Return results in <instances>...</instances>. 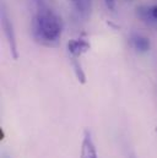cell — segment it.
I'll use <instances>...</instances> for the list:
<instances>
[{"label": "cell", "instance_id": "6da1fadb", "mask_svg": "<svg viewBox=\"0 0 157 158\" xmlns=\"http://www.w3.org/2000/svg\"><path fill=\"white\" fill-rule=\"evenodd\" d=\"M32 33L43 45H57L63 33L62 19L50 9H39L32 20Z\"/></svg>", "mask_w": 157, "mask_h": 158}, {"label": "cell", "instance_id": "9c48e42d", "mask_svg": "<svg viewBox=\"0 0 157 158\" xmlns=\"http://www.w3.org/2000/svg\"><path fill=\"white\" fill-rule=\"evenodd\" d=\"M70 1H73V2H82V1H85V0H70Z\"/></svg>", "mask_w": 157, "mask_h": 158}, {"label": "cell", "instance_id": "8fae6325", "mask_svg": "<svg viewBox=\"0 0 157 158\" xmlns=\"http://www.w3.org/2000/svg\"><path fill=\"white\" fill-rule=\"evenodd\" d=\"M130 158H135V157H134V156H131V157H130Z\"/></svg>", "mask_w": 157, "mask_h": 158}, {"label": "cell", "instance_id": "52a82bcc", "mask_svg": "<svg viewBox=\"0 0 157 158\" xmlns=\"http://www.w3.org/2000/svg\"><path fill=\"white\" fill-rule=\"evenodd\" d=\"M73 68H74V71H75V75L78 77V82L80 83H85L86 82V75H85V73H83L80 63L76 60V58H73Z\"/></svg>", "mask_w": 157, "mask_h": 158}, {"label": "cell", "instance_id": "8992f818", "mask_svg": "<svg viewBox=\"0 0 157 158\" xmlns=\"http://www.w3.org/2000/svg\"><path fill=\"white\" fill-rule=\"evenodd\" d=\"M138 10L140 12L141 19L157 22V5H154L151 7H140Z\"/></svg>", "mask_w": 157, "mask_h": 158}, {"label": "cell", "instance_id": "7a4b0ae2", "mask_svg": "<svg viewBox=\"0 0 157 158\" xmlns=\"http://www.w3.org/2000/svg\"><path fill=\"white\" fill-rule=\"evenodd\" d=\"M90 48H91L90 43L85 38H74L68 42V50L73 55V58H76V59L82 54H85L86 52H88Z\"/></svg>", "mask_w": 157, "mask_h": 158}, {"label": "cell", "instance_id": "3957f363", "mask_svg": "<svg viewBox=\"0 0 157 158\" xmlns=\"http://www.w3.org/2000/svg\"><path fill=\"white\" fill-rule=\"evenodd\" d=\"M2 27H4L5 36H6L7 42H9L11 55H12L14 59H17L19 58V53H17V45H16V37H15V33H14V30H12V25H11V22L6 17H4Z\"/></svg>", "mask_w": 157, "mask_h": 158}, {"label": "cell", "instance_id": "ba28073f", "mask_svg": "<svg viewBox=\"0 0 157 158\" xmlns=\"http://www.w3.org/2000/svg\"><path fill=\"white\" fill-rule=\"evenodd\" d=\"M106 5L109 10H114L116 9V0H106Z\"/></svg>", "mask_w": 157, "mask_h": 158}, {"label": "cell", "instance_id": "5b68a950", "mask_svg": "<svg viewBox=\"0 0 157 158\" xmlns=\"http://www.w3.org/2000/svg\"><path fill=\"white\" fill-rule=\"evenodd\" d=\"M131 44L136 50L142 52V53H145V52H147L150 49V40H149V38H146V37H144L141 35H134L131 37Z\"/></svg>", "mask_w": 157, "mask_h": 158}, {"label": "cell", "instance_id": "277c9868", "mask_svg": "<svg viewBox=\"0 0 157 158\" xmlns=\"http://www.w3.org/2000/svg\"><path fill=\"white\" fill-rule=\"evenodd\" d=\"M80 158H98L97 157V151H96V146L91 139V134L86 130L85 131V136L82 140V145H81V157Z\"/></svg>", "mask_w": 157, "mask_h": 158}, {"label": "cell", "instance_id": "30bf717a", "mask_svg": "<svg viewBox=\"0 0 157 158\" xmlns=\"http://www.w3.org/2000/svg\"><path fill=\"white\" fill-rule=\"evenodd\" d=\"M2 158H10V157H9V156H6V155H4V156H2Z\"/></svg>", "mask_w": 157, "mask_h": 158}]
</instances>
